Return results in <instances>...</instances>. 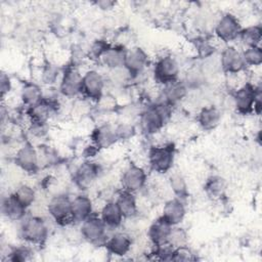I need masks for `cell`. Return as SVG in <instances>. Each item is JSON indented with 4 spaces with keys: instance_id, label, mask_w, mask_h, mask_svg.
I'll use <instances>...</instances> for the list:
<instances>
[{
    "instance_id": "obj_3",
    "label": "cell",
    "mask_w": 262,
    "mask_h": 262,
    "mask_svg": "<svg viewBox=\"0 0 262 262\" xmlns=\"http://www.w3.org/2000/svg\"><path fill=\"white\" fill-rule=\"evenodd\" d=\"M175 147L172 143L150 146L147 161L150 169L157 173H167L173 166Z\"/></svg>"
},
{
    "instance_id": "obj_27",
    "label": "cell",
    "mask_w": 262,
    "mask_h": 262,
    "mask_svg": "<svg viewBox=\"0 0 262 262\" xmlns=\"http://www.w3.org/2000/svg\"><path fill=\"white\" fill-rule=\"evenodd\" d=\"M44 98V93L42 88L33 82L26 83L20 90V100L21 103L27 106V108L39 104Z\"/></svg>"
},
{
    "instance_id": "obj_39",
    "label": "cell",
    "mask_w": 262,
    "mask_h": 262,
    "mask_svg": "<svg viewBox=\"0 0 262 262\" xmlns=\"http://www.w3.org/2000/svg\"><path fill=\"white\" fill-rule=\"evenodd\" d=\"M116 135L118 141H126L131 139L136 132L135 127L130 123H121L117 126H115Z\"/></svg>"
},
{
    "instance_id": "obj_32",
    "label": "cell",
    "mask_w": 262,
    "mask_h": 262,
    "mask_svg": "<svg viewBox=\"0 0 262 262\" xmlns=\"http://www.w3.org/2000/svg\"><path fill=\"white\" fill-rule=\"evenodd\" d=\"M61 73L62 72H60L58 67H56L53 63L47 62L41 69L40 81L42 84H44L46 86H52L61 77Z\"/></svg>"
},
{
    "instance_id": "obj_42",
    "label": "cell",
    "mask_w": 262,
    "mask_h": 262,
    "mask_svg": "<svg viewBox=\"0 0 262 262\" xmlns=\"http://www.w3.org/2000/svg\"><path fill=\"white\" fill-rule=\"evenodd\" d=\"M96 103H97V105L99 106L100 110L108 112V111H112V110L115 108V106H116V99L112 95L103 94Z\"/></svg>"
},
{
    "instance_id": "obj_41",
    "label": "cell",
    "mask_w": 262,
    "mask_h": 262,
    "mask_svg": "<svg viewBox=\"0 0 262 262\" xmlns=\"http://www.w3.org/2000/svg\"><path fill=\"white\" fill-rule=\"evenodd\" d=\"M11 88H12V82L10 77L6 73L2 72L0 76V94L2 99H4L6 95H8V93L11 91Z\"/></svg>"
},
{
    "instance_id": "obj_11",
    "label": "cell",
    "mask_w": 262,
    "mask_h": 262,
    "mask_svg": "<svg viewBox=\"0 0 262 262\" xmlns=\"http://www.w3.org/2000/svg\"><path fill=\"white\" fill-rule=\"evenodd\" d=\"M120 181L122 189L135 193L145 186L147 181V175L145 170L141 166H138L136 164H130L123 171Z\"/></svg>"
},
{
    "instance_id": "obj_25",
    "label": "cell",
    "mask_w": 262,
    "mask_h": 262,
    "mask_svg": "<svg viewBox=\"0 0 262 262\" xmlns=\"http://www.w3.org/2000/svg\"><path fill=\"white\" fill-rule=\"evenodd\" d=\"M99 217L108 229L118 228L124 220V217L115 201H108L102 206Z\"/></svg>"
},
{
    "instance_id": "obj_13",
    "label": "cell",
    "mask_w": 262,
    "mask_h": 262,
    "mask_svg": "<svg viewBox=\"0 0 262 262\" xmlns=\"http://www.w3.org/2000/svg\"><path fill=\"white\" fill-rule=\"evenodd\" d=\"M16 166L26 173H36L40 167L37 148L30 142L24 143L16 149L14 156Z\"/></svg>"
},
{
    "instance_id": "obj_35",
    "label": "cell",
    "mask_w": 262,
    "mask_h": 262,
    "mask_svg": "<svg viewBox=\"0 0 262 262\" xmlns=\"http://www.w3.org/2000/svg\"><path fill=\"white\" fill-rule=\"evenodd\" d=\"M193 48L200 58L206 59L215 54V48L209 40L205 38H195L192 40Z\"/></svg>"
},
{
    "instance_id": "obj_9",
    "label": "cell",
    "mask_w": 262,
    "mask_h": 262,
    "mask_svg": "<svg viewBox=\"0 0 262 262\" xmlns=\"http://www.w3.org/2000/svg\"><path fill=\"white\" fill-rule=\"evenodd\" d=\"M242 29L238 18L230 12H226L217 20L214 32L219 40L224 43H230L238 39Z\"/></svg>"
},
{
    "instance_id": "obj_7",
    "label": "cell",
    "mask_w": 262,
    "mask_h": 262,
    "mask_svg": "<svg viewBox=\"0 0 262 262\" xmlns=\"http://www.w3.org/2000/svg\"><path fill=\"white\" fill-rule=\"evenodd\" d=\"M107 229L108 228L105 226L100 217L92 214L81 223L80 233L81 236L89 244L104 246L108 237Z\"/></svg>"
},
{
    "instance_id": "obj_12",
    "label": "cell",
    "mask_w": 262,
    "mask_h": 262,
    "mask_svg": "<svg viewBox=\"0 0 262 262\" xmlns=\"http://www.w3.org/2000/svg\"><path fill=\"white\" fill-rule=\"evenodd\" d=\"M220 69L228 75H237L246 70V63L243 58L242 51L234 46H226L219 55Z\"/></svg>"
},
{
    "instance_id": "obj_28",
    "label": "cell",
    "mask_w": 262,
    "mask_h": 262,
    "mask_svg": "<svg viewBox=\"0 0 262 262\" xmlns=\"http://www.w3.org/2000/svg\"><path fill=\"white\" fill-rule=\"evenodd\" d=\"M226 187H227V183L223 177L218 175H213L206 180L204 185V190L209 198L213 200H218L224 195L226 191Z\"/></svg>"
},
{
    "instance_id": "obj_10",
    "label": "cell",
    "mask_w": 262,
    "mask_h": 262,
    "mask_svg": "<svg viewBox=\"0 0 262 262\" xmlns=\"http://www.w3.org/2000/svg\"><path fill=\"white\" fill-rule=\"evenodd\" d=\"M82 77L77 66H68L61 73L59 81V92L68 98H72L81 94Z\"/></svg>"
},
{
    "instance_id": "obj_22",
    "label": "cell",
    "mask_w": 262,
    "mask_h": 262,
    "mask_svg": "<svg viewBox=\"0 0 262 262\" xmlns=\"http://www.w3.org/2000/svg\"><path fill=\"white\" fill-rule=\"evenodd\" d=\"M93 203L86 194H78L72 199V217L74 222L82 223L93 213Z\"/></svg>"
},
{
    "instance_id": "obj_20",
    "label": "cell",
    "mask_w": 262,
    "mask_h": 262,
    "mask_svg": "<svg viewBox=\"0 0 262 262\" xmlns=\"http://www.w3.org/2000/svg\"><path fill=\"white\" fill-rule=\"evenodd\" d=\"M2 214L11 221H21L27 216V208L13 195V193L4 196L1 205Z\"/></svg>"
},
{
    "instance_id": "obj_2",
    "label": "cell",
    "mask_w": 262,
    "mask_h": 262,
    "mask_svg": "<svg viewBox=\"0 0 262 262\" xmlns=\"http://www.w3.org/2000/svg\"><path fill=\"white\" fill-rule=\"evenodd\" d=\"M19 222V235L27 244L42 245L47 239L48 226L42 217L30 215Z\"/></svg>"
},
{
    "instance_id": "obj_1",
    "label": "cell",
    "mask_w": 262,
    "mask_h": 262,
    "mask_svg": "<svg viewBox=\"0 0 262 262\" xmlns=\"http://www.w3.org/2000/svg\"><path fill=\"white\" fill-rule=\"evenodd\" d=\"M172 108L173 106L162 99L146 106L139 113L140 131L146 136L155 135L161 131V129L171 118Z\"/></svg>"
},
{
    "instance_id": "obj_38",
    "label": "cell",
    "mask_w": 262,
    "mask_h": 262,
    "mask_svg": "<svg viewBox=\"0 0 262 262\" xmlns=\"http://www.w3.org/2000/svg\"><path fill=\"white\" fill-rule=\"evenodd\" d=\"M112 44H110L106 40L104 39H96L94 40L89 48V57L93 58V59H97L99 60L100 57L102 56V54L107 50V48L111 46Z\"/></svg>"
},
{
    "instance_id": "obj_19",
    "label": "cell",
    "mask_w": 262,
    "mask_h": 262,
    "mask_svg": "<svg viewBox=\"0 0 262 262\" xmlns=\"http://www.w3.org/2000/svg\"><path fill=\"white\" fill-rule=\"evenodd\" d=\"M186 215V209L181 199L173 198L168 200L162 210V217L172 226L180 224Z\"/></svg>"
},
{
    "instance_id": "obj_40",
    "label": "cell",
    "mask_w": 262,
    "mask_h": 262,
    "mask_svg": "<svg viewBox=\"0 0 262 262\" xmlns=\"http://www.w3.org/2000/svg\"><path fill=\"white\" fill-rule=\"evenodd\" d=\"M194 255L191 251L186 247H182L179 249H175L173 255V261H191L194 260Z\"/></svg>"
},
{
    "instance_id": "obj_14",
    "label": "cell",
    "mask_w": 262,
    "mask_h": 262,
    "mask_svg": "<svg viewBox=\"0 0 262 262\" xmlns=\"http://www.w3.org/2000/svg\"><path fill=\"white\" fill-rule=\"evenodd\" d=\"M100 173V167L97 163L86 160L82 164H80L74 172V182L76 185L81 188L85 189L91 186V184L96 180Z\"/></svg>"
},
{
    "instance_id": "obj_5",
    "label": "cell",
    "mask_w": 262,
    "mask_h": 262,
    "mask_svg": "<svg viewBox=\"0 0 262 262\" xmlns=\"http://www.w3.org/2000/svg\"><path fill=\"white\" fill-rule=\"evenodd\" d=\"M260 90V85L256 86L251 82H247L235 89L231 96L232 105L235 111L241 115L252 114L256 96Z\"/></svg>"
},
{
    "instance_id": "obj_43",
    "label": "cell",
    "mask_w": 262,
    "mask_h": 262,
    "mask_svg": "<svg viewBox=\"0 0 262 262\" xmlns=\"http://www.w3.org/2000/svg\"><path fill=\"white\" fill-rule=\"evenodd\" d=\"M95 4L101 10H110L116 5V2L110 1V0H100V1H96Z\"/></svg>"
},
{
    "instance_id": "obj_16",
    "label": "cell",
    "mask_w": 262,
    "mask_h": 262,
    "mask_svg": "<svg viewBox=\"0 0 262 262\" xmlns=\"http://www.w3.org/2000/svg\"><path fill=\"white\" fill-rule=\"evenodd\" d=\"M104 247L108 254L117 257H123L130 252L132 247V238L126 232H114L113 234L108 235Z\"/></svg>"
},
{
    "instance_id": "obj_26",
    "label": "cell",
    "mask_w": 262,
    "mask_h": 262,
    "mask_svg": "<svg viewBox=\"0 0 262 262\" xmlns=\"http://www.w3.org/2000/svg\"><path fill=\"white\" fill-rule=\"evenodd\" d=\"M115 202L118 205L124 219L133 218L134 216H136L138 212V206L135 193L122 189L117 194Z\"/></svg>"
},
{
    "instance_id": "obj_6",
    "label": "cell",
    "mask_w": 262,
    "mask_h": 262,
    "mask_svg": "<svg viewBox=\"0 0 262 262\" xmlns=\"http://www.w3.org/2000/svg\"><path fill=\"white\" fill-rule=\"evenodd\" d=\"M152 74L155 81L164 86L179 79L180 64L174 56L166 54L157 59Z\"/></svg>"
},
{
    "instance_id": "obj_17",
    "label": "cell",
    "mask_w": 262,
    "mask_h": 262,
    "mask_svg": "<svg viewBox=\"0 0 262 262\" xmlns=\"http://www.w3.org/2000/svg\"><path fill=\"white\" fill-rule=\"evenodd\" d=\"M188 95V88L183 80H175L163 86L161 98L171 106L181 102Z\"/></svg>"
},
{
    "instance_id": "obj_29",
    "label": "cell",
    "mask_w": 262,
    "mask_h": 262,
    "mask_svg": "<svg viewBox=\"0 0 262 262\" xmlns=\"http://www.w3.org/2000/svg\"><path fill=\"white\" fill-rule=\"evenodd\" d=\"M262 38V29L259 25H252L246 28H243L238 39L244 44L245 48L260 46Z\"/></svg>"
},
{
    "instance_id": "obj_34",
    "label": "cell",
    "mask_w": 262,
    "mask_h": 262,
    "mask_svg": "<svg viewBox=\"0 0 262 262\" xmlns=\"http://www.w3.org/2000/svg\"><path fill=\"white\" fill-rule=\"evenodd\" d=\"M246 67H259L262 63V49L260 46L247 47L242 51Z\"/></svg>"
},
{
    "instance_id": "obj_36",
    "label": "cell",
    "mask_w": 262,
    "mask_h": 262,
    "mask_svg": "<svg viewBox=\"0 0 262 262\" xmlns=\"http://www.w3.org/2000/svg\"><path fill=\"white\" fill-rule=\"evenodd\" d=\"M33 251L29 246H19L11 248L8 251L7 260L11 262H26L32 259Z\"/></svg>"
},
{
    "instance_id": "obj_18",
    "label": "cell",
    "mask_w": 262,
    "mask_h": 262,
    "mask_svg": "<svg viewBox=\"0 0 262 262\" xmlns=\"http://www.w3.org/2000/svg\"><path fill=\"white\" fill-rule=\"evenodd\" d=\"M91 140L92 144L98 149L111 147L118 141L115 126L106 123L98 125L91 133Z\"/></svg>"
},
{
    "instance_id": "obj_15",
    "label": "cell",
    "mask_w": 262,
    "mask_h": 262,
    "mask_svg": "<svg viewBox=\"0 0 262 262\" xmlns=\"http://www.w3.org/2000/svg\"><path fill=\"white\" fill-rule=\"evenodd\" d=\"M148 64V55L140 47L128 49L125 58L124 68L131 75L132 79L139 76Z\"/></svg>"
},
{
    "instance_id": "obj_8",
    "label": "cell",
    "mask_w": 262,
    "mask_h": 262,
    "mask_svg": "<svg viewBox=\"0 0 262 262\" xmlns=\"http://www.w3.org/2000/svg\"><path fill=\"white\" fill-rule=\"evenodd\" d=\"M104 77L96 70H88L83 74L82 77V90L81 94L86 99L97 102L100 97L104 94L103 90L105 87Z\"/></svg>"
},
{
    "instance_id": "obj_33",
    "label": "cell",
    "mask_w": 262,
    "mask_h": 262,
    "mask_svg": "<svg viewBox=\"0 0 262 262\" xmlns=\"http://www.w3.org/2000/svg\"><path fill=\"white\" fill-rule=\"evenodd\" d=\"M188 243V234L186 230L178 225L172 226L169 233L167 244H169L173 249H179L186 247Z\"/></svg>"
},
{
    "instance_id": "obj_30",
    "label": "cell",
    "mask_w": 262,
    "mask_h": 262,
    "mask_svg": "<svg viewBox=\"0 0 262 262\" xmlns=\"http://www.w3.org/2000/svg\"><path fill=\"white\" fill-rule=\"evenodd\" d=\"M13 195L27 208H31L36 203V190L29 184H20L14 190Z\"/></svg>"
},
{
    "instance_id": "obj_23",
    "label": "cell",
    "mask_w": 262,
    "mask_h": 262,
    "mask_svg": "<svg viewBox=\"0 0 262 262\" xmlns=\"http://www.w3.org/2000/svg\"><path fill=\"white\" fill-rule=\"evenodd\" d=\"M127 51L123 45H111L99 60L108 70L119 69L124 67Z\"/></svg>"
},
{
    "instance_id": "obj_21",
    "label": "cell",
    "mask_w": 262,
    "mask_h": 262,
    "mask_svg": "<svg viewBox=\"0 0 262 262\" xmlns=\"http://www.w3.org/2000/svg\"><path fill=\"white\" fill-rule=\"evenodd\" d=\"M171 228L172 225L169 224L162 216L157 218L147 229V237L150 244L155 247L167 243Z\"/></svg>"
},
{
    "instance_id": "obj_4",
    "label": "cell",
    "mask_w": 262,
    "mask_h": 262,
    "mask_svg": "<svg viewBox=\"0 0 262 262\" xmlns=\"http://www.w3.org/2000/svg\"><path fill=\"white\" fill-rule=\"evenodd\" d=\"M47 213L53 221L61 226L74 223L72 217V199L66 193H56L47 204Z\"/></svg>"
},
{
    "instance_id": "obj_24",
    "label": "cell",
    "mask_w": 262,
    "mask_h": 262,
    "mask_svg": "<svg viewBox=\"0 0 262 262\" xmlns=\"http://www.w3.org/2000/svg\"><path fill=\"white\" fill-rule=\"evenodd\" d=\"M198 123L205 131L214 130L221 121V112L215 105L203 106L198 113Z\"/></svg>"
},
{
    "instance_id": "obj_37",
    "label": "cell",
    "mask_w": 262,
    "mask_h": 262,
    "mask_svg": "<svg viewBox=\"0 0 262 262\" xmlns=\"http://www.w3.org/2000/svg\"><path fill=\"white\" fill-rule=\"evenodd\" d=\"M108 74V80L115 86H124L127 82L132 80L131 75L124 67L115 70H110Z\"/></svg>"
},
{
    "instance_id": "obj_31",
    "label": "cell",
    "mask_w": 262,
    "mask_h": 262,
    "mask_svg": "<svg viewBox=\"0 0 262 262\" xmlns=\"http://www.w3.org/2000/svg\"><path fill=\"white\" fill-rule=\"evenodd\" d=\"M169 185L176 198L183 200L188 194V186L185 178L180 173H173L169 177Z\"/></svg>"
}]
</instances>
